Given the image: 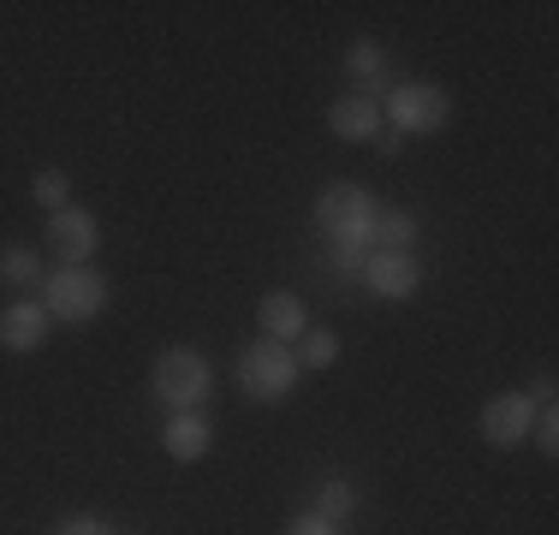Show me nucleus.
Returning <instances> with one entry per match:
<instances>
[{
  "label": "nucleus",
  "instance_id": "1",
  "mask_svg": "<svg viewBox=\"0 0 559 535\" xmlns=\"http://www.w3.org/2000/svg\"><path fill=\"white\" fill-rule=\"evenodd\" d=\"M292 381H298V357H292V345H250L245 357H238V387H245L250 399H262V405H274V399L292 393Z\"/></svg>",
  "mask_w": 559,
  "mask_h": 535
},
{
  "label": "nucleus",
  "instance_id": "2",
  "mask_svg": "<svg viewBox=\"0 0 559 535\" xmlns=\"http://www.w3.org/2000/svg\"><path fill=\"white\" fill-rule=\"evenodd\" d=\"M102 304H108V286H102L96 268H60L55 280H48V321H90L102 316Z\"/></svg>",
  "mask_w": 559,
  "mask_h": 535
},
{
  "label": "nucleus",
  "instance_id": "3",
  "mask_svg": "<svg viewBox=\"0 0 559 535\" xmlns=\"http://www.w3.org/2000/svg\"><path fill=\"white\" fill-rule=\"evenodd\" d=\"M388 126L405 138V131H441L447 126V90H435V84H399V90H388Z\"/></svg>",
  "mask_w": 559,
  "mask_h": 535
},
{
  "label": "nucleus",
  "instance_id": "4",
  "mask_svg": "<svg viewBox=\"0 0 559 535\" xmlns=\"http://www.w3.org/2000/svg\"><path fill=\"white\" fill-rule=\"evenodd\" d=\"M155 399H167L173 411H197L209 399V364L197 352H167L155 364Z\"/></svg>",
  "mask_w": 559,
  "mask_h": 535
},
{
  "label": "nucleus",
  "instance_id": "5",
  "mask_svg": "<svg viewBox=\"0 0 559 535\" xmlns=\"http://www.w3.org/2000/svg\"><path fill=\"white\" fill-rule=\"evenodd\" d=\"M96 245H102L96 214H84V209H60V214H48V250H55L66 268H84L90 257H96Z\"/></svg>",
  "mask_w": 559,
  "mask_h": 535
},
{
  "label": "nucleus",
  "instance_id": "6",
  "mask_svg": "<svg viewBox=\"0 0 559 535\" xmlns=\"http://www.w3.org/2000/svg\"><path fill=\"white\" fill-rule=\"evenodd\" d=\"M316 221H322L334 238H345V233H369V221H376V203H369L364 185H328V191L316 197Z\"/></svg>",
  "mask_w": 559,
  "mask_h": 535
},
{
  "label": "nucleus",
  "instance_id": "7",
  "mask_svg": "<svg viewBox=\"0 0 559 535\" xmlns=\"http://www.w3.org/2000/svg\"><path fill=\"white\" fill-rule=\"evenodd\" d=\"M530 423H536V399L530 393H506L483 411V440L488 447H524Z\"/></svg>",
  "mask_w": 559,
  "mask_h": 535
},
{
  "label": "nucleus",
  "instance_id": "8",
  "mask_svg": "<svg viewBox=\"0 0 559 535\" xmlns=\"http://www.w3.org/2000/svg\"><path fill=\"white\" fill-rule=\"evenodd\" d=\"M364 280L376 298H411V292L423 286V262L411 257V250H376V257L364 262Z\"/></svg>",
  "mask_w": 559,
  "mask_h": 535
},
{
  "label": "nucleus",
  "instance_id": "9",
  "mask_svg": "<svg viewBox=\"0 0 559 535\" xmlns=\"http://www.w3.org/2000/svg\"><path fill=\"white\" fill-rule=\"evenodd\" d=\"M43 340H48V310L36 298H19L0 310V345L7 352H36Z\"/></svg>",
  "mask_w": 559,
  "mask_h": 535
},
{
  "label": "nucleus",
  "instance_id": "10",
  "mask_svg": "<svg viewBox=\"0 0 559 535\" xmlns=\"http://www.w3.org/2000/svg\"><path fill=\"white\" fill-rule=\"evenodd\" d=\"M328 126H334V138H345V143H369L381 131V102L345 96V102L328 107Z\"/></svg>",
  "mask_w": 559,
  "mask_h": 535
},
{
  "label": "nucleus",
  "instance_id": "11",
  "mask_svg": "<svg viewBox=\"0 0 559 535\" xmlns=\"http://www.w3.org/2000/svg\"><path fill=\"white\" fill-rule=\"evenodd\" d=\"M304 328H310V321H304V304L292 298V292H269V298H262V333H269L274 345L304 340Z\"/></svg>",
  "mask_w": 559,
  "mask_h": 535
},
{
  "label": "nucleus",
  "instance_id": "12",
  "mask_svg": "<svg viewBox=\"0 0 559 535\" xmlns=\"http://www.w3.org/2000/svg\"><path fill=\"white\" fill-rule=\"evenodd\" d=\"M345 72L357 78V96L376 102L381 90H388V54H381V43H352V54H345Z\"/></svg>",
  "mask_w": 559,
  "mask_h": 535
},
{
  "label": "nucleus",
  "instance_id": "13",
  "mask_svg": "<svg viewBox=\"0 0 559 535\" xmlns=\"http://www.w3.org/2000/svg\"><path fill=\"white\" fill-rule=\"evenodd\" d=\"M167 452H173L179 464L203 459V452H209V423L197 417V411H173V423H167Z\"/></svg>",
  "mask_w": 559,
  "mask_h": 535
},
{
  "label": "nucleus",
  "instance_id": "14",
  "mask_svg": "<svg viewBox=\"0 0 559 535\" xmlns=\"http://www.w3.org/2000/svg\"><path fill=\"white\" fill-rule=\"evenodd\" d=\"M0 286L36 292V286H43V257H36V250H24V245L0 250Z\"/></svg>",
  "mask_w": 559,
  "mask_h": 535
},
{
  "label": "nucleus",
  "instance_id": "15",
  "mask_svg": "<svg viewBox=\"0 0 559 535\" xmlns=\"http://www.w3.org/2000/svg\"><path fill=\"white\" fill-rule=\"evenodd\" d=\"M369 245L376 250H411L417 245V214H376V221H369Z\"/></svg>",
  "mask_w": 559,
  "mask_h": 535
},
{
  "label": "nucleus",
  "instance_id": "16",
  "mask_svg": "<svg viewBox=\"0 0 559 535\" xmlns=\"http://www.w3.org/2000/svg\"><path fill=\"white\" fill-rule=\"evenodd\" d=\"M292 357H298L304 369H328L340 357V340L328 328H304V340H298V352H292Z\"/></svg>",
  "mask_w": 559,
  "mask_h": 535
},
{
  "label": "nucleus",
  "instance_id": "17",
  "mask_svg": "<svg viewBox=\"0 0 559 535\" xmlns=\"http://www.w3.org/2000/svg\"><path fill=\"white\" fill-rule=\"evenodd\" d=\"M31 191H36V203H43V209H66V197H72V179H66V173L60 167H43V173H36V179H31Z\"/></svg>",
  "mask_w": 559,
  "mask_h": 535
},
{
  "label": "nucleus",
  "instance_id": "18",
  "mask_svg": "<svg viewBox=\"0 0 559 535\" xmlns=\"http://www.w3.org/2000/svg\"><path fill=\"white\" fill-rule=\"evenodd\" d=\"M376 257V245H369V233H345L334 238V262L345 268V274H364V262Z\"/></svg>",
  "mask_w": 559,
  "mask_h": 535
},
{
  "label": "nucleus",
  "instance_id": "19",
  "mask_svg": "<svg viewBox=\"0 0 559 535\" xmlns=\"http://www.w3.org/2000/svg\"><path fill=\"white\" fill-rule=\"evenodd\" d=\"M352 506H357V494L345 488V482H328V488H322V500H316V518H328V524H340V518L352 512Z\"/></svg>",
  "mask_w": 559,
  "mask_h": 535
},
{
  "label": "nucleus",
  "instance_id": "20",
  "mask_svg": "<svg viewBox=\"0 0 559 535\" xmlns=\"http://www.w3.org/2000/svg\"><path fill=\"white\" fill-rule=\"evenodd\" d=\"M530 435H536L542 452H554V447H559V417H554V411H542V417L530 423Z\"/></svg>",
  "mask_w": 559,
  "mask_h": 535
},
{
  "label": "nucleus",
  "instance_id": "21",
  "mask_svg": "<svg viewBox=\"0 0 559 535\" xmlns=\"http://www.w3.org/2000/svg\"><path fill=\"white\" fill-rule=\"evenodd\" d=\"M286 535H340V524H328V518H298V524H286Z\"/></svg>",
  "mask_w": 559,
  "mask_h": 535
},
{
  "label": "nucleus",
  "instance_id": "22",
  "mask_svg": "<svg viewBox=\"0 0 559 535\" xmlns=\"http://www.w3.org/2000/svg\"><path fill=\"white\" fill-rule=\"evenodd\" d=\"M55 535H108V524H96V518H72V524H60Z\"/></svg>",
  "mask_w": 559,
  "mask_h": 535
},
{
  "label": "nucleus",
  "instance_id": "23",
  "mask_svg": "<svg viewBox=\"0 0 559 535\" xmlns=\"http://www.w3.org/2000/svg\"><path fill=\"white\" fill-rule=\"evenodd\" d=\"M369 143H376L381 155H399V143H405V138H399V131L388 126V131H376V138H369Z\"/></svg>",
  "mask_w": 559,
  "mask_h": 535
}]
</instances>
